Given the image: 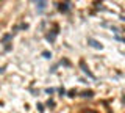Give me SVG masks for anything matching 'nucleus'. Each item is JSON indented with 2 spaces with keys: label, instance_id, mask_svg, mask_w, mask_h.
I'll use <instances>...</instances> for the list:
<instances>
[{
  "label": "nucleus",
  "instance_id": "obj_1",
  "mask_svg": "<svg viewBox=\"0 0 125 113\" xmlns=\"http://www.w3.org/2000/svg\"><path fill=\"white\" fill-rule=\"evenodd\" d=\"M80 68H81V71H83V72H84L88 77H91V79H95V75H94V74H92L91 71H89V68L84 64V61H80Z\"/></svg>",
  "mask_w": 125,
  "mask_h": 113
},
{
  "label": "nucleus",
  "instance_id": "obj_2",
  "mask_svg": "<svg viewBox=\"0 0 125 113\" xmlns=\"http://www.w3.org/2000/svg\"><path fill=\"white\" fill-rule=\"evenodd\" d=\"M88 44L91 46V47H94V49H100V50L103 49V46H102L97 39H94V38H88Z\"/></svg>",
  "mask_w": 125,
  "mask_h": 113
},
{
  "label": "nucleus",
  "instance_id": "obj_3",
  "mask_svg": "<svg viewBox=\"0 0 125 113\" xmlns=\"http://www.w3.org/2000/svg\"><path fill=\"white\" fill-rule=\"evenodd\" d=\"M34 5H36V10L39 13H42V11L45 10V6H47V2H34Z\"/></svg>",
  "mask_w": 125,
  "mask_h": 113
},
{
  "label": "nucleus",
  "instance_id": "obj_4",
  "mask_svg": "<svg viewBox=\"0 0 125 113\" xmlns=\"http://www.w3.org/2000/svg\"><path fill=\"white\" fill-rule=\"evenodd\" d=\"M70 10V3H67V2H66V3H60V11H64V13H66V11H69Z\"/></svg>",
  "mask_w": 125,
  "mask_h": 113
},
{
  "label": "nucleus",
  "instance_id": "obj_5",
  "mask_svg": "<svg viewBox=\"0 0 125 113\" xmlns=\"http://www.w3.org/2000/svg\"><path fill=\"white\" fill-rule=\"evenodd\" d=\"M47 41H55V33H52V35H47Z\"/></svg>",
  "mask_w": 125,
  "mask_h": 113
},
{
  "label": "nucleus",
  "instance_id": "obj_6",
  "mask_svg": "<svg viewBox=\"0 0 125 113\" xmlns=\"http://www.w3.org/2000/svg\"><path fill=\"white\" fill-rule=\"evenodd\" d=\"M42 55H44V58H50V57H52V53H49V52H42Z\"/></svg>",
  "mask_w": 125,
  "mask_h": 113
}]
</instances>
